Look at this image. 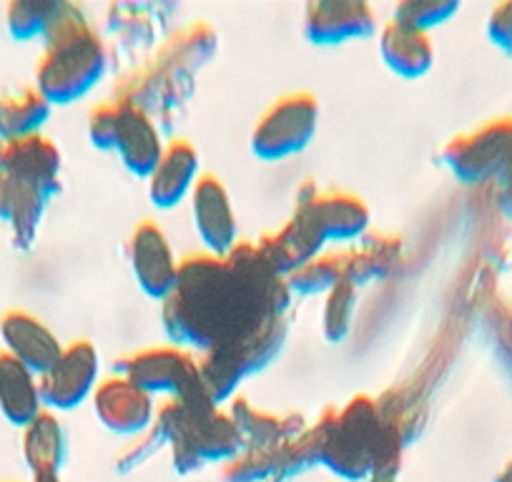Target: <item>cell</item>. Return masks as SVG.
Listing matches in <instances>:
<instances>
[{
  "label": "cell",
  "mask_w": 512,
  "mask_h": 482,
  "mask_svg": "<svg viewBox=\"0 0 512 482\" xmlns=\"http://www.w3.org/2000/svg\"><path fill=\"white\" fill-rule=\"evenodd\" d=\"M287 279L262 257L256 244L236 241L226 257L196 254L179 264V279L164 299L166 337L204 352L244 347L289 307Z\"/></svg>",
  "instance_id": "1"
},
{
  "label": "cell",
  "mask_w": 512,
  "mask_h": 482,
  "mask_svg": "<svg viewBox=\"0 0 512 482\" xmlns=\"http://www.w3.org/2000/svg\"><path fill=\"white\" fill-rule=\"evenodd\" d=\"M317 435V460L344 480H362L377 472L395 475L400 467L405 442L384 425L372 397L359 395L342 410H329L317 422Z\"/></svg>",
  "instance_id": "2"
},
{
  "label": "cell",
  "mask_w": 512,
  "mask_h": 482,
  "mask_svg": "<svg viewBox=\"0 0 512 482\" xmlns=\"http://www.w3.org/2000/svg\"><path fill=\"white\" fill-rule=\"evenodd\" d=\"M43 41L46 51L36 68V88L51 106L78 101L106 73L103 41L71 3H61L58 18Z\"/></svg>",
  "instance_id": "3"
},
{
  "label": "cell",
  "mask_w": 512,
  "mask_h": 482,
  "mask_svg": "<svg viewBox=\"0 0 512 482\" xmlns=\"http://www.w3.org/2000/svg\"><path fill=\"white\" fill-rule=\"evenodd\" d=\"M319 101L314 93L282 96L264 111L251 131V151L262 161H282L299 154L317 134Z\"/></svg>",
  "instance_id": "4"
},
{
  "label": "cell",
  "mask_w": 512,
  "mask_h": 482,
  "mask_svg": "<svg viewBox=\"0 0 512 482\" xmlns=\"http://www.w3.org/2000/svg\"><path fill=\"white\" fill-rule=\"evenodd\" d=\"M442 161L467 186L505 176L512 169V118H495L470 134H460L442 149Z\"/></svg>",
  "instance_id": "5"
},
{
  "label": "cell",
  "mask_w": 512,
  "mask_h": 482,
  "mask_svg": "<svg viewBox=\"0 0 512 482\" xmlns=\"http://www.w3.org/2000/svg\"><path fill=\"white\" fill-rule=\"evenodd\" d=\"M324 244H327V236H324L322 226H319L317 216H314L312 206H309L307 194H302L292 219L282 229L274 231V234L262 236V239L256 241V249L287 279L289 274L297 272L309 259L319 257Z\"/></svg>",
  "instance_id": "6"
},
{
  "label": "cell",
  "mask_w": 512,
  "mask_h": 482,
  "mask_svg": "<svg viewBox=\"0 0 512 482\" xmlns=\"http://www.w3.org/2000/svg\"><path fill=\"white\" fill-rule=\"evenodd\" d=\"M146 395L179 397L199 380L196 359L179 347H151L123 359L121 372Z\"/></svg>",
  "instance_id": "7"
},
{
  "label": "cell",
  "mask_w": 512,
  "mask_h": 482,
  "mask_svg": "<svg viewBox=\"0 0 512 482\" xmlns=\"http://www.w3.org/2000/svg\"><path fill=\"white\" fill-rule=\"evenodd\" d=\"M98 382V352L86 339L66 344L56 365L41 377L43 405L51 410H73L81 405Z\"/></svg>",
  "instance_id": "8"
},
{
  "label": "cell",
  "mask_w": 512,
  "mask_h": 482,
  "mask_svg": "<svg viewBox=\"0 0 512 482\" xmlns=\"http://www.w3.org/2000/svg\"><path fill=\"white\" fill-rule=\"evenodd\" d=\"M128 262L136 284L151 299L164 302L171 297L179 279V264L169 239L154 221H141L128 239Z\"/></svg>",
  "instance_id": "9"
},
{
  "label": "cell",
  "mask_w": 512,
  "mask_h": 482,
  "mask_svg": "<svg viewBox=\"0 0 512 482\" xmlns=\"http://www.w3.org/2000/svg\"><path fill=\"white\" fill-rule=\"evenodd\" d=\"M0 342L8 357L18 359L38 377L46 375L63 352V344L53 329L26 309H8L0 317Z\"/></svg>",
  "instance_id": "10"
},
{
  "label": "cell",
  "mask_w": 512,
  "mask_h": 482,
  "mask_svg": "<svg viewBox=\"0 0 512 482\" xmlns=\"http://www.w3.org/2000/svg\"><path fill=\"white\" fill-rule=\"evenodd\" d=\"M191 214L209 254L226 257L236 247V214L219 176L206 174L196 181L191 191Z\"/></svg>",
  "instance_id": "11"
},
{
  "label": "cell",
  "mask_w": 512,
  "mask_h": 482,
  "mask_svg": "<svg viewBox=\"0 0 512 482\" xmlns=\"http://www.w3.org/2000/svg\"><path fill=\"white\" fill-rule=\"evenodd\" d=\"M377 18L367 3L357 0H319L304 11V36L317 46L359 41L372 36Z\"/></svg>",
  "instance_id": "12"
},
{
  "label": "cell",
  "mask_w": 512,
  "mask_h": 482,
  "mask_svg": "<svg viewBox=\"0 0 512 482\" xmlns=\"http://www.w3.org/2000/svg\"><path fill=\"white\" fill-rule=\"evenodd\" d=\"M0 176L31 181L53 199L61 191V151L43 134L0 141Z\"/></svg>",
  "instance_id": "13"
},
{
  "label": "cell",
  "mask_w": 512,
  "mask_h": 482,
  "mask_svg": "<svg viewBox=\"0 0 512 482\" xmlns=\"http://www.w3.org/2000/svg\"><path fill=\"white\" fill-rule=\"evenodd\" d=\"M93 410L103 427L116 435H141L154 425L151 395L123 375L108 377L93 392Z\"/></svg>",
  "instance_id": "14"
},
{
  "label": "cell",
  "mask_w": 512,
  "mask_h": 482,
  "mask_svg": "<svg viewBox=\"0 0 512 482\" xmlns=\"http://www.w3.org/2000/svg\"><path fill=\"white\" fill-rule=\"evenodd\" d=\"M113 151L121 156L123 166L131 174L149 179L156 166H159L166 146L149 113L141 111L139 106L118 101V126Z\"/></svg>",
  "instance_id": "15"
},
{
  "label": "cell",
  "mask_w": 512,
  "mask_h": 482,
  "mask_svg": "<svg viewBox=\"0 0 512 482\" xmlns=\"http://www.w3.org/2000/svg\"><path fill=\"white\" fill-rule=\"evenodd\" d=\"M51 196L41 186L16 176H0V221L11 229L13 244L28 249L36 241Z\"/></svg>",
  "instance_id": "16"
},
{
  "label": "cell",
  "mask_w": 512,
  "mask_h": 482,
  "mask_svg": "<svg viewBox=\"0 0 512 482\" xmlns=\"http://www.w3.org/2000/svg\"><path fill=\"white\" fill-rule=\"evenodd\" d=\"M196 181H199V151L184 139L171 141L154 174L149 176L151 204L159 209H171L194 191Z\"/></svg>",
  "instance_id": "17"
},
{
  "label": "cell",
  "mask_w": 512,
  "mask_h": 482,
  "mask_svg": "<svg viewBox=\"0 0 512 482\" xmlns=\"http://www.w3.org/2000/svg\"><path fill=\"white\" fill-rule=\"evenodd\" d=\"M43 412L41 377L33 375L18 359L0 357V415L13 427H28Z\"/></svg>",
  "instance_id": "18"
},
{
  "label": "cell",
  "mask_w": 512,
  "mask_h": 482,
  "mask_svg": "<svg viewBox=\"0 0 512 482\" xmlns=\"http://www.w3.org/2000/svg\"><path fill=\"white\" fill-rule=\"evenodd\" d=\"M379 51L387 68L402 78L425 76L435 63V46L430 41V33L397 21H390L382 28Z\"/></svg>",
  "instance_id": "19"
},
{
  "label": "cell",
  "mask_w": 512,
  "mask_h": 482,
  "mask_svg": "<svg viewBox=\"0 0 512 482\" xmlns=\"http://www.w3.org/2000/svg\"><path fill=\"white\" fill-rule=\"evenodd\" d=\"M307 199L327 241L362 239L369 226V209L359 196L347 191H307Z\"/></svg>",
  "instance_id": "20"
},
{
  "label": "cell",
  "mask_w": 512,
  "mask_h": 482,
  "mask_svg": "<svg viewBox=\"0 0 512 482\" xmlns=\"http://www.w3.org/2000/svg\"><path fill=\"white\" fill-rule=\"evenodd\" d=\"M51 116V103L36 86L3 88L0 91V141L41 134Z\"/></svg>",
  "instance_id": "21"
},
{
  "label": "cell",
  "mask_w": 512,
  "mask_h": 482,
  "mask_svg": "<svg viewBox=\"0 0 512 482\" xmlns=\"http://www.w3.org/2000/svg\"><path fill=\"white\" fill-rule=\"evenodd\" d=\"M359 241H362L359 247L342 252L344 282L352 284L354 289L384 279L400 259V239L395 236H362Z\"/></svg>",
  "instance_id": "22"
},
{
  "label": "cell",
  "mask_w": 512,
  "mask_h": 482,
  "mask_svg": "<svg viewBox=\"0 0 512 482\" xmlns=\"http://www.w3.org/2000/svg\"><path fill=\"white\" fill-rule=\"evenodd\" d=\"M23 457L36 475H58L66 460V432L53 412L43 410L28 427H23Z\"/></svg>",
  "instance_id": "23"
},
{
  "label": "cell",
  "mask_w": 512,
  "mask_h": 482,
  "mask_svg": "<svg viewBox=\"0 0 512 482\" xmlns=\"http://www.w3.org/2000/svg\"><path fill=\"white\" fill-rule=\"evenodd\" d=\"M229 415L244 435L246 445H282V442L297 437L302 430V417L299 415H272V412L249 405V400H241V397L231 402Z\"/></svg>",
  "instance_id": "24"
},
{
  "label": "cell",
  "mask_w": 512,
  "mask_h": 482,
  "mask_svg": "<svg viewBox=\"0 0 512 482\" xmlns=\"http://www.w3.org/2000/svg\"><path fill=\"white\" fill-rule=\"evenodd\" d=\"M196 370H199V380L204 385L206 395L214 400L216 407H219V402L229 400L236 392V387H239V382L246 375H251L239 347L209 349L196 362Z\"/></svg>",
  "instance_id": "25"
},
{
  "label": "cell",
  "mask_w": 512,
  "mask_h": 482,
  "mask_svg": "<svg viewBox=\"0 0 512 482\" xmlns=\"http://www.w3.org/2000/svg\"><path fill=\"white\" fill-rule=\"evenodd\" d=\"M219 48V36L206 23H191L181 28L161 51V63L171 73H191L204 66Z\"/></svg>",
  "instance_id": "26"
},
{
  "label": "cell",
  "mask_w": 512,
  "mask_h": 482,
  "mask_svg": "<svg viewBox=\"0 0 512 482\" xmlns=\"http://www.w3.org/2000/svg\"><path fill=\"white\" fill-rule=\"evenodd\" d=\"M58 0H13L6 8V26L16 41L46 38L58 18Z\"/></svg>",
  "instance_id": "27"
},
{
  "label": "cell",
  "mask_w": 512,
  "mask_h": 482,
  "mask_svg": "<svg viewBox=\"0 0 512 482\" xmlns=\"http://www.w3.org/2000/svg\"><path fill=\"white\" fill-rule=\"evenodd\" d=\"M282 470V445H251L226 462L224 482H262Z\"/></svg>",
  "instance_id": "28"
},
{
  "label": "cell",
  "mask_w": 512,
  "mask_h": 482,
  "mask_svg": "<svg viewBox=\"0 0 512 482\" xmlns=\"http://www.w3.org/2000/svg\"><path fill=\"white\" fill-rule=\"evenodd\" d=\"M344 282L342 254H319L287 277L289 292L327 294Z\"/></svg>",
  "instance_id": "29"
},
{
  "label": "cell",
  "mask_w": 512,
  "mask_h": 482,
  "mask_svg": "<svg viewBox=\"0 0 512 482\" xmlns=\"http://www.w3.org/2000/svg\"><path fill=\"white\" fill-rule=\"evenodd\" d=\"M354 307H357V289L349 282H339L332 292H327L322 312L324 337L332 344H339L352 329Z\"/></svg>",
  "instance_id": "30"
},
{
  "label": "cell",
  "mask_w": 512,
  "mask_h": 482,
  "mask_svg": "<svg viewBox=\"0 0 512 482\" xmlns=\"http://www.w3.org/2000/svg\"><path fill=\"white\" fill-rule=\"evenodd\" d=\"M457 11H460V3H455V0H405L395 8L392 21L430 33L432 28L450 21Z\"/></svg>",
  "instance_id": "31"
},
{
  "label": "cell",
  "mask_w": 512,
  "mask_h": 482,
  "mask_svg": "<svg viewBox=\"0 0 512 482\" xmlns=\"http://www.w3.org/2000/svg\"><path fill=\"white\" fill-rule=\"evenodd\" d=\"M116 126H118V101L101 103L88 113V139L96 149H113L116 146Z\"/></svg>",
  "instance_id": "32"
},
{
  "label": "cell",
  "mask_w": 512,
  "mask_h": 482,
  "mask_svg": "<svg viewBox=\"0 0 512 482\" xmlns=\"http://www.w3.org/2000/svg\"><path fill=\"white\" fill-rule=\"evenodd\" d=\"M164 442H166L164 432H161L156 425H151L149 430L141 432V435H136V440L131 442V445L123 447L121 455H118V460H116V467L118 470L126 472V470H131V467L141 465V462H144L151 452L159 450V445H164ZM166 445H169V442H166Z\"/></svg>",
  "instance_id": "33"
},
{
  "label": "cell",
  "mask_w": 512,
  "mask_h": 482,
  "mask_svg": "<svg viewBox=\"0 0 512 482\" xmlns=\"http://www.w3.org/2000/svg\"><path fill=\"white\" fill-rule=\"evenodd\" d=\"M487 36L497 48L512 53V0L492 8L487 18Z\"/></svg>",
  "instance_id": "34"
},
{
  "label": "cell",
  "mask_w": 512,
  "mask_h": 482,
  "mask_svg": "<svg viewBox=\"0 0 512 482\" xmlns=\"http://www.w3.org/2000/svg\"><path fill=\"white\" fill-rule=\"evenodd\" d=\"M497 206L505 214V219L512 221V169L502 176L500 184V194H497Z\"/></svg>",
  "instance_id": "35"
},
{
  "label": "cell",
  "mask_w": 512,
  "mask_h": 482,
  "mask_svg": "<svg viewBox=\"0 0 512 482\" xmlns=\"http://www.w3.org/2000/svg\"><path fill=\"white\" fill-rule=\"evenodd\" d=\"M495 482H512V460H507L505 465H502V470L497 472Z\"/></svg>",
  "instance_id": "36"
},
{
  "label": "cell",
  "mask_w": 512,
  "mask_h": 482,
  "mask_svg": "<svg viewBox=\"0 0 512 482\" xmlns=\"http://www.w3.org/2000/svg\"><path fill=\"white\" fill-rule=\"evenodd\" d=\"M33 482H61V477L58 475H36L33 477Z\"/></svg>",
  "instance_id": "37"
},
{
  "label": "cell",
  "mask_w": 512,
  "mask_h": 482,
  "mask_svg": "<svg viewBox=\"0 0 512 482\" xmlns=\"http://www.w3.org/2000/svg\"><path fill=\"white\" fill-rule=\"evenodd\" d=\"M0 357H3V352H0Z\"/></svg>",
  "instance_id": "38"
}]
</instances>
